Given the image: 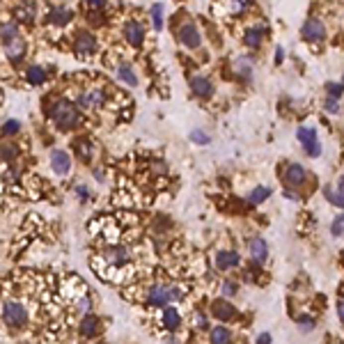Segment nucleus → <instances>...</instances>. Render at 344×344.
Listing matches in <instances>:
<instances>
[{
    "label": "nucleus",
    "instance_id": "obj_1",
    "mask_svg": "<svg viewBox=\"0 0 344 344\" xmlns=\"http://www.w3.org/2000/svg\"><path fill=\"white\" fill-rule=\"evenodd\" d=\"M48 115H51V119L58 124V129H62V131H69V129H74V126L78 124L76 106H74L72 101H67V99L55 101L53 106H51V110H48Z\"/></svg>",
    "mask_w": 344,
    "mask_h": 344
},
{
    "label": "nucleus",
    "instance_id": "obj_2",
    "mask_svg": "<svg viewBox=\"0 0 344 344\" xmlns=\"http://www.w3.org/2000/svg\"><path fill=\"white\" fill-rule=\"evenodd\" d=\"M2 319H5L7 326L18 328L28 321V310L23 308V303L18 301H5L2 303Z\"/></svg>",
    "mask_w": 344,
    "mask_h": 344
},
{
    "label": "nucleus",
    "instance_id": "obj_3",
    "mask_svg": "<svg viewBox=\"0 0 344 344\" xmlns=\"http://www.w3.org/2000/svg\"><path fill=\"white\" fill-rule=\"evenodd\" d=\"M181 298V291L177 287H166V285H154L147 294V301L152 305H166L170 301H179Z\"/></svg>",
    "mask_w": 344,
    "mask_h": 344
},
{
    "label": "nucleus",
    "instance_id": "obj_4",
    "mask_svg": "<svg viewBox=\"0 0 344 344\" xmlns=\"http://www.w3.org/2000/svg\"><path fill=\"white\" fill-rule=\"evenodd\" d=\"M298 143L303 145V149H305L310 156H319L321 154V145H319V138H317L315 129L301 126V129H298Z\"/></svg>",
    "mask_w": 344,
    "mask_h": 344
},
{
    "label": "nucleus",
    "instance_id": "obj_5",
    "mask_svg": "<svg viewBox=\"0 0 344 344\" xmlns=\"http://www.w3.org/2000/svg\"><path fill=\"white\" fill-rule=\"evenodd\" d=\"M301 37L305 42H321V39L326 37V28H324V23L317 21V18H308L301 28Z\"/></svg>",
    "mask_w": 344,
    "mask_h": 344
},
{
    "label": "nucleus",
    "instance_id": "obj_6",
    "mask_svg": "<svg viewBox=\"0 0 344 344\" xmlns=\"http://www.w3.org/2000/svg\"><path fill=\"white\" fill-rule=\"evenodd\" d=\"M179 42L184 44L186 48H197L202 42V37H200V30H197L195 23H184L181 28H179Z\"/></svg>",
    "mask_w": 344,
    "mask_h": 344
},
{
    "label": "nucleus",
    "instance_id": "obj_7",
    "mask_svg": "<svg viewBox=\"0 0 344 344\" xmlns=\"http://www.w3.org/2000/svg\"><path fill=\"white\" fill-rule=\"evenodd\" d=\"M239 261H241V257H239L237 250H220V253H216V268H220V271H230V268H237Z\"/></svg>",
    "mask_w": 344,
    "mask_h": 344
},
{
    "label": "nucleus",
    "instance_id": "obj_8",
    "mask_svg": "<svg viewBox=\"0 0 344 344\" xmlns=\"http://www.w3.org/2000/svg\"><path fill=\"white\" fill-rule=\"evenodd\" d=\"M211 315L218 321H232L237 317V310H234V305L230 301H214L211 303Z\"/></svg>",
    "mask_w": 344,
    "mask_h": 344
},
{
    "label": "nucleus",
    "instance_id": "obj_9",
    "mask_svg": "<svg viewBox=\"0 0 344 344\" xmlns=\"http://www.w3.org/2000/svg\"><path fill=\"white\" fill-rule=\"evenodd\" d=\"M51 168H53L55 174H67V172L72 170V159L67 152L62 149H55L53 154H51Z\"/></svg>",
    "mask_w": 344,
    "mask_h": 344
},
{
    "label": "nucleus",
    "instance_id": "obj_10",
    "mask_svg": "<svg viewBox=\"0 0 344 344\" xmlns=\"http://www.w3.org/2000/svg\"><path fill=\"white\" fill-rule=\"evenodd\" d=\"M305 179H308V170H305L303 166H298V163H289V166L285 168V181L289 186H301Z\"/></svg>",
    "mask_w": 344,
    "mask_h": 344
},
{
    "label": "nucleus",
    "instance_id": "obj_11",
    "mask_svg": "<svg viewBox=\"0 0 344 344\" xmlns=\"http://www.w3.org/2000/svg\"><path fill=\"white\" fill-rule=\"evenodd\" d=\"M124 37H126V42H129L131 46H140L143 39H145L143 25L138 23V21H129V23L124 25Z\"/></svg>",
    "mask_w": 344,
    "mask_h": 344
},
{
    "label": "nucleus",
    "instance_id": "obj_12",
    "mask_svg": "<svg viewBox=\"0 0 344 344\" xmlns=\"http://www.w3.org/2000/svg\"><path fill=\"white\" fill-rule=\"evenodd\" d=\"M190 89H193V94L197 96H211L214 87H211V81L204 76H193L190 78Z\"/></svg>",
    "mask_w": 344,
    "mask_h": 344
},
{
    "label": "nucleus",
    "instance_id": "obj_13",
    "mask_svg": "<svg viewBox=\"0 0 344 344\" xmlns=\"http://www.w3.org/2000/svg\"><path fill=\"white\" fill-rule=\"evenodd\" d=\"M94 48H96V39L89 35V32L78 35V39H76V53L78 55H89Z\"/></svg>",
    "mask_w": 344,
    "mask_h": 344
},
{
    "label": "nucleus",
    "instance_id": "obj_14",
    "mask_svg": "<svg viewBox=\"0 0 344 344\" xmlns=\"http://www.w3.org/2000/svg\"><path fill=\"white\" fill-rule=\"evenodd\" d=\"M250 255H253V259L255 261H266V257H268V246H266V241L264 239H253L250 241Z\"/></svg>",
    "mask_w": 344,
    "mask_h": 344
},
{
    "label": "nucleus",
    "instance_id": "obj_15",
    "mask_svg": "<svg viewBox=\"0 0 344 344\" xmlns=\"http://www.w3.org/2000/svg\"><path fill=\"white\" fill-rule=\"evenodd\" d=\"M72 9H67V7H55L53 12L48 14V23L51 25H65L72 21Z\"/></svg>",
    "mask_w": 344,
    "mask_h": 344
},
{
    "label": "nucleus",
    "instance_id": "obj_16",
    "mask_svg": "<svg viewBox=\"0 0 344 344\" xmlns=\"http://www.w3.org/2000/svg\"><path fill=\"white\" fill-rule=\"evenodd\" d=\"M5 55L12 62H18V60H23V55H25V42L18 37V39H14L9 46H5Z\"/></svg>",
    "mask_w": 344,
    "mask_h": 344
},
{
    "label": "nucleus",
    "instance_id": "obj_17",
    "mask_svg": "<svg viewBox=\"0 0 344 344\" xmlns=\"http://www.w3.org/2000/svg\"><path fill=\"white\" fill-rule=\"evenodd\" d=\"M81 333H83L85 338H96V333H99V319L94 315H85L81 319Z\"/></svg>",
    "mask_w": 344,
    "mask_h": 344
},
{
    "label": "nucleus",
    "instance_id": "obj_18",
    "mask_svg": "<svg viewBox=\"0 0 344 344\" xmlns=\"http://www.w3.org/2000/svg\"><path fill=\"white\" fill-rule=\"evenodd\" d=\"M117 78L119 81H124L126 85H138V78H136V74H133V69H131V65L129 62H124V65H119L117 67Z\"/></svg>",
    "mask_w": 344,
    "mask_h": 344
},
{
    "label": "nucleus",
    "instance_id": "obj_19",
    "mask_svg": "<svg viewBox=\"0 0 344 344\" xmlns=\"http://www.w3.org/2000/svg\"><path fill=\"white\" fill-rule=\"evenodd\" d=\"M25 81L32 85H42L44 81H46V72H44L39 65H32L28 72H25Z\"/></svg>",
    "mask_w": 344,
    "mask_h": 344
},
{
    "label": "nucleus",
    "instance_id": "obj_20",
    "mask_svg": "<svg viewBox=\"0 0 344 344\" xmlns=\"http://www.w3.org/2000/svg\"><path fill=\"white\" fill-rule=\"evenodd\" d=\"M261 39H264V30L261 28H250L248 32H246V37H244L246 46H250V48H257L261 44Z\"/></svg>",
    "mask_w": 344,
    "mask_h": 344
},
{
    "label": "nucleus",
    "instance_id": "obj_21",
    "mask_svg": "<svg viewBox=\"0 0 344 344\" xmlns=\"http://www.w3.org/2000/svg\"><path fill=\"white\" fill-rule=\"evenodd\" d=\"M2 46H9L14 39H18V28L16 23H2Z\"/></svg>",
    "mask_w": 344,
    "mask_h": 344
},
{
    "label": "nucleus",
    "instance_id": "obj_22",
    "mask_svg": "<svg viewBox=\"0 0 344 344\" xmlns=\"http://www.w3.org/2000/svg\"><path fill=\"white\" fill-rule=\"evenodd\" d=\"M163 324H166V328H170V331L179 328V324H181V317H179L177 310H174V308H168L166 312H163Z\"/></svg>",
    "mask_w": 344,
    "mask_h": 344
},
{
    "label": "nucleus",
    "instance_id": "obj_23",
    "mask_svg": "<svg viewBox=\"0 0 344 344\" xmlns=\"http://www.w3.org/2000/svg\"><path fill=\"white\" fill-rule=\"evenodd\" d=\"M232 342V333L227 328L218 326L211 331V344H230Z\"/></svg>",
    "mask_w": 344,
    "mask_h": 344
},
{
    "label": "nucleus",
    "instance_id": "obj_24",
    "mask_svg": "<svg viewBox=\"0 0 344 344\" xmlns=\"http://www.w3.org/2000/svg\"><path fill=\"white\" fill-rule=\"evenodd\" d=\"M106 257L113 261V266H119V264H124L129 259V253H126V248H110L106 253Z\"/></svg>",
    "mask_w": 344,
    "mask_h": 344
},
{
    "label": "nucleus",
    "instance_id": "obj_25",
    "mask_svg": "<svg viewBox=\"0 0 344 344\" xmlns=\"http://www.w3.org/2000/svg\"><path fill=\"white\" fill-rule=\"evenodd\" d=\"M268 195H271V188H266V186H257V188L250 193L248 200H250V204H259V202H264Z\"/></svg>",
    "mask_w": 344,
    "mask_h": 344
},
{
    "label": "nucleus",
    "instance_id": "obj_26",
    "mask_svg": "<svg viewBox=\"0 0 344 344\" xmlns=\"http://www.w3.org/2000/svg\"><path fill=\"white\" fill-rule=\"evenodd\" d=\"M324 195H326L328 200L335 204V207H342L344 209V195H342V193H338V190H333L331 186H326V188H324Z\"/></svg>",
    "mask_w": 344,
    "mask_h": 344
},
{
    "label": "nucleus",
    "instance_id": "obj_27",
    "mask_svg": "<svg viewBox=\"0 0 344 344\" xmlns=\"http://www.w3.org/2000/svg\"><path fill=\"white\" fill-rule=\"evenodd\" d=\"M248 5V0H225V7L230 14H241Z\"/></svg>",
    "mask_w": 344,
    "mask_h": 344
},
{
    "label": "nucleus",
    "instance_id": "obj_28",
    "mask_svg": "<svg viewBox=\"0 0 344 344\" xmlns=\"http://www.w3.org/2000/svg\"><path fill=\"white\" fill-rule=\"evenodd\" d=\"M16 16L21 18V21H25V23H30L32 18H35V7L32 5H23L16 9Z\"/></svg>",
    "mask_w": 344,
    "mask_h": 344
},
{
    "label": "nucleus",
    "instance_id": "obj_29",
    "mask_svg": "<svg viewBox=\"0 0 344 344\" xmlns=\"http://www.w3.org/2000/svg\"><path fill=\"white\" fill-rule=\"evenodd\" d=\"M152 21H154L156 30L163 28V5H154V7H152Z\"/></svg>",
    "mask_w": 344,
    "mask_h": 344
},
{
    "label": "nucleus",
    "instance_id": "obj_30",
    "mask_svg": "<svg viewBox=\"0 0 344 344\" xmlns=\"http://www.w3.org/2000/svg\"><path fill=\"white\" fill-rule=\"evenodd\" d=\"M190 140H193V143H197V145H209V143H211V138H209L202 129L190 131Z\"/></svg>",
    "mask_w": 344,
    "mask_h": 344
},
{
    "label": "nucleus",
    "instance_id": "obj_31",
    "mask_svg": "<svg viewBox=\"0 0 344 344\" xmlns=\"http://www.w3.org/2000/svg\"><path fill=\"white\" fill-rule=\"evenodd\" d=\"M326 92L331 99H340L344 92V85L342 83H326Z\"/></svg>",
    "mask_w": 344,
    "mask_h": 344
},
{
    "label": "nucleus",
    "instance_id": "obj_32",
    "mask_svg": "<svg viewBox=\"0 0 344 344\" xmlns=\"http://www.w3.org/2000/svg\"><path fill=\"white\" fill-rule=\"evenodd\" d=\"M18 131H21V124H18L16 119H9V122L2 124V136H14V133H18Z\"/></svg>",
    "mask_w": 344,
    "mask_h": 344
},
{
    "label": "nucleus",
    "instance_id": "obj_33",
    "mask_svg": "<svg viewBox=\"0 0 344 344\" xmlns=\"http://www.w3.org/2000/svg\"><path fill=\"white\" fill-rule=\"evenodd\" d=\"M333 237H344V214L333 220Z\"/></svg>",
    "mask_w": 344,
    "mask_h": 344
},
{
    "label": "nucleus",
    "instance_id": "obj_34",
    "mask_svg": "<svg viewBox=\"0 0 344 344\" xmlns=\"http://www.w3.org/2000/svg\"><path fill=\"white\" fill-rule=\"evenodd\" d=\"M16 156V147L14 145H2V161H12Z\"/></svg>",
    "mask_w": 344,
    "mask_h": 344
},
{
    "label": "nucleus",
    "instance_id": "obj_35",
    "mask_svg": "<svg viewBox=\"0 0 344 344\" xmlns=\"http://www.w3.org/2000/svg\"><path fill=\"white\" fill-rule=\"evenodd\" d=\"M87 94H89L92 106H99V103H103V92H99V89H92V92H87Z\"/></svg>",
    "mask_w": 344,
    "mask_h": 344
},
{
    "label": "nucleus",
    "instance_id": "obj_36",
    "mask_svg": "<svg viewBox=\"0 0 344 344\" xmlns=\"http://www.w3.org/2000/svg\"><path fill=\"white\" fill-rule=\"evenodd\" d=\"M298 328H301V331H312V328H315V321L310 319V317H301V321H298Z\"/></svg>",
    "mask_w": 344,
    "mask_h": 344
},
{
    "label": "nucleus",
    "instance_id": "obj_37",
    "mask_svg": "<svg viewBox=\"0 0 344 344\" xmlns=\"http://www.w3.org/2000/svg\"><path fill=\"white\" fill-rule=\"evenodd\" d=\"M223 294H225V296H234V294H237V285H234V282H230V280H227V282H223Z\"/></svg>",
    "mask_w": 344,
    "mask_h": 344
},
{
    "label": "nucleus",
    "instance_id": "obj_38",
    "mask_svg": "<svg viewBox=\"0 0 344 344\" xmlns=\"http://www.w3.org/2000/svg\"><path fill=\"white\" fill-rule=\"evenodd\" d=\"M76 103H78L81 108H89V106H92V101H89V94H87V92H85V94H78Z\"/></svg>",
    "mask_w": 344,
    "mask_h": 344
},
{
    "label": "nucleus",
    "instance_id": "obj_39",
    "mask_svg": "<svg viewBox=\"0 0 344 344\" xmlns=\"http://www.w3.org/2000/svg\"><path fill=\"white\" fill-rule=\"evenodd\" d=\"M340 99H331V96H328L326 99V110H331V113H338L340 110V103H338Z\"/></svg>",
    "mask_w": 344,
    "mask_h": 344
},
{
    "label": "nucleus",
    "instance_id": "obj_40",
    "mask_svg": "<svg viewBox=\"0 0 344 344\" xmlns=\"http://www.w3.org/2000/svg\"><path fill=\"white\" fill-rule=\"evenodd\" d=\"M89 23H103V16L99 12H92L89 14Z\"/></svg>",
    "mask_w": 344,
    "mask_h": 344
},
{
    "label": "nucleus",
    "instance_id": "obj_41",
    "mask_svg": "<svg viewBox=\"0 0 344 344\" xmlns=\"http://www.w3.org/2000/svg\"><path fill=\"white\" fill-rule=\"evenodd\" d=\"M78 310H81V312H87V310H89V301H87V298H81V301H78Z\"/></svg>",
    "mask_w": 344,
    "mask_h": 344
},
{
    "label": "nucleus",
    "instance_id": "obj_42",
    "mask_svg": "<svg viewBox=\"0 0 344 344\" xmlns=\"http://www.w3.org/2000/svg\"><path fill=\"white\" fill-rule=\"evenodd\" d=\"M257 344H271V335L268 333H261L259 338H257Z\"/></svg>",
    "mask_w": 344,
    "mask_h": 344
},
{
    "label": "nucleus",
    "instance_id": "obj_43",
    "mask_svg": "<svg viewBox=\"0 0 344 344\" xmlns=\"http://www.w3.org/2000/svg\"><path fill=\"white\" fill-rule=\"evenodd\" d=\"M338 317H340V321H344V298L338 301Z\"/></svg>",
    "mask_w": 344,
    "mask_h": 344
},
{
    "label": "nucleus",
    "instance_id": "obj_44",
    "mask_svg": "<svg viewBox=\"0 0 344 344\" xmlns=\"http://www.w3.org/2000/svg\"><path fill=\"white\" fill-rule=\"evenodd\" d=\"M87 2H89L92 7H94V9H101V7L106 5V0H87Z\"/></svg>",
    "mask_w": 344,
    "mask_h": 344
},
{
    "label": "nucleus",
    "instance_id": "obj_45",
    "mask_svg": "<svg viewBox=\"0 0 344 344\" xmlns=\"http://www.w3.org/2000/svg\"><path fill=\"white\" fill-rule=\"evenodd\" d=\"M338 193H342V195H344V174L338 179Z\"/></svg>",
    "mask_w": 344,
    "mask_h": 344
},
{
    "label": "nucleus",
    "instance_id": "obj_46",
    "mask_svg": "<svg viewBox=\"0 0 344 344\" xmlns=\"http://www.w3.org/2000/svg\"><path fill=\"white\" fill-rule=\"evenodd\" d=\"M76 190H78V197H83V200L87 197V188H85V186L83 188H76Z\"/></svg>",
    "mask_w": 344,
    "mask_h": 344
},
{
    "label": "nucleus",
    "instance_id": "obj_47",
    "mask_svg": "<svg viewBox=\"0 0 344 344\" xmlns=\"http://www.w3.org/2000/svg\"><path fill=\"white\" fill-rule=\"evenodd\" d=\"M275 60H278V62L282 60V48H278V51H275Z\"/></svg>",
    "mask_w": 344,
    "mask_h": 344
},
{
    "label": "nucleus",
    "instance_id": "obj_48",
    "mask_svg": "<svg viewBox=\"0 0 344 344\" xmlns=\"http://www.w3.org/2000/svg\"><path fill=\"white\" fill-rule=\"evenodd\" d=\"M342 81H344V74H342Z\"/></svg>",
    "mask_w": 344,
    "mask_h": 344
}]
</instances>
